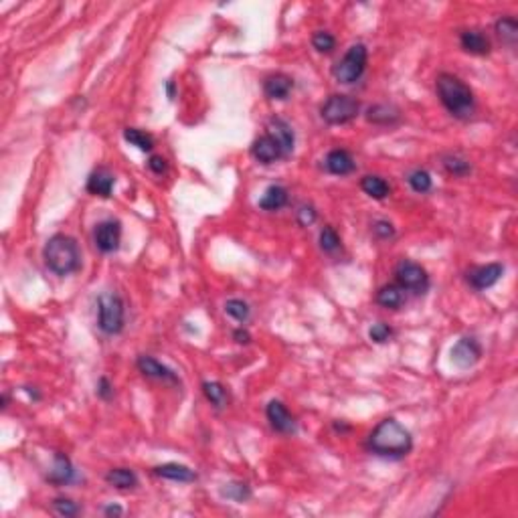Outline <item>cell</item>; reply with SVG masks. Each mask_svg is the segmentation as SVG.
Returning a JSON list of instances; mask_svg holds the SVG:
<instances>
[{
  "label": "cell",
  "mask_w": 518,
  "mask_h": 518,
  "mask_svg": "<svg viewBox=\"0 0 518 518\" xmlns=\"http://www.w3.org/2000/svg\"><path fill=\"white\" fill-rule=\"evenodd\" d=\"M369 338L373 340L374 345H385L393 338V328L385 322H376L369 328Z\"/></svg>",
  "instance_id": "cell-36"
},
{
  "label": "cell",
  "mask_w": 518,
  "mask_h": 518,
  "mask_svg": "<svg viewBox=\"0 0 518 518\" xmlns=\"http://www.w3.org/2000/svg\"><path fill=\"white\" fill-rule=\"evenodd\" d=\"M202 395L215 409H223L229 403V391L219 381H205L202 383Z\"/></svg>",
  "instance_id": "cell-27"
},
{
  "label": "cell",
  "mask_w": 518,
  "mask_h": 518,
  "mask_svg": "<svg viewBox=\"0 0 518 518\" xmlns=\"http://www.w3.org/2000/svg\"><path fill=\"white\" fill-rule=\"evenodd\" d=\"M312 47L316 49L318 53H332L334 51V47H336V39H334V35L328 33V30H316L314 35H312Z\"/></svg>",
  "instance_id": "cell-34"
},
{
  "label": "cell",
  "mask_w": 518,
  "mask_h": 518,
  "mask_svg": "<svg viewBox=\"0 0 518 518\" xmlns=\"http://www.w3.org/2000/svg\"><path fill=\"white\" fill-rule=\"evenodd\" d=\"M289 201L288 188L282 187V185H272V187L265 188V192L261 195L259 199V209L261 211H267V213H274L284 209Z\"/></svg>",
  "instance_id": "cell-21"
},
{
  "label": "cell",
  "mask_w": 518,
  "mask_h": 518,
  "mask_svg": "<svg viewBox=\"0 0 518 518\" xmlns=\"http://www.w3.org/2000/svg\"><path fill=\"white\" fill-rule=\"evenodd\" d=\"M376 304L385 310H399L403 308L407 302V292H405L397 282L395 284H385L376 289V296H374Z\"/></svg>",
  "instance_id": "cell-20"
},
{
  "label": "cell",
  "mask_w": 518,
  "mask_h": 518,
  "mask_svg": "<svg viewBox=\"0 0 518 518\" xmlns=\"http://www.w3.org/2000/svg\"><path fill=\"white\" fill-rule=\"evenodd\" d=\"M265 418H267L274 432L284 433V435H289V433L296 432V419L288 411V407L282 403V401H277V399H272L267 403V407H265Z\"/></svg>",
  "instance_id": "cell-13"
},
{
  "label": "cell",
  "mask_w": 518,
  "mask_h": 518,
  "mask_svg": "<svg viewBox=\"0 0 518 518\" xmlns=\"http://www.w3.org/2000/svg\"><path fill=\"white\" fill-rule=\"evenodd\" d=\"M124 140L128 142V144L136 146L138 150H142V152H152L154 150V138H152V134H148L144 130L140 128H126L124 130Z\"/></svg>",
  "instance_id": "cell-28"
},
{
  "label": "cell",
  "mask_w": 518,
  "mask_h": 518,
  "mask_svg": "<svg viewBox=\"0 0 518 518\" xmlns=\"http://www.w3.org/2000/svg\"><path fill=\"white\" fill-rule=\"evenodd\" d=\"M225 314L233 318V320H237L239 324H245L251 318V308H249V304L245 302V300L231 298V300L225 302Z\"/></svg>",
  "instance_id": "cell-30"
},
{
  "label": "cell",
  "mask_w": 518,
  "mask_h": 518,
  "mask_svg": "<svg viewBox=\"0 0 518 518\" xmlns=\"http://www.w3.org/2000/svg\"><path fill=\"white\" fill-rule=\"evenodd\" d=\"M73 480H75V468H73L71 460L65 454L57 451L53 468L47 474V482L53 484V486H69Z\"/></svg>",
  "instance_id": "cell-18"
},
{
  "label": "cell",
  "mask_w": 518,
  "mask_h": 518,
  "mask_svg": "<svg viewBox=\"0 0 518 518\" xmlns=\"http://www.w3.org/2000/svg\"><path fill=\"white\" fill-rule=\"evenodd\" d=\"M407 185L411 187L413 192H418V195H425V192H430V190L433 188V178H432V174L427 173V171L418 168V171H413V173L407 174Z\"/></svg>",
  "instance_id": "cell-29"
},
{
  "label": "cell",
  "mask_w": 518,
  "mask_h": 518,
  "mask_svg": "<svg viewBox=\"0 0 518 518\" xmlns=\"http://www.w3.org/2000/svg\"><path fill=\"white\" fill-rule=\"evenodd\" d=\"M105 482L117 490H134L138 486V476L130 468H114L105 474Z\"/></svg>",
  "instance_id": "cell-25"
},
{
  "label": "cell",
  "mask_w": 518,
  "mask_h": 518,
  "mask_svg": "<svg viewBox=\"0 0 518 518\" xmlns=\"http://www.w3.org/2000/svg\"><path fill=\"white\" fill-rule=\"evenodd\" d=\"M460 45L461 49L470 55H488L492 45H490L488 35L480 29H466L461 30L460 35Z\"/></svg>",
  "instance_id": "cell-19"
},
{
  "label": "cell",
  "mask_w": 518,
  "mask_h": 518,
  "mask_svg": "<svg viewBox=\"0 0 518 518\" xmlns=\"http://www.w3.org/2000/svg\"><path fill=\"white\" fill-rule=\"evenodd\" d=\"M480 359H482V346L476 338L464 336L451 346V362L461 371L476 367Z\"/></svg>",
  "instance_id": "cell-10"
},
{
  "label": "cell",
  "mask_w": 518,
  "mask_h": 518,
  "mask_svg": "<svg viewBox=\"0 0 518 518\" xmlns=\"http://www.w3.org/2000/svg\"><path fill=\"white\" fill-rule=\"evenodd\" d=\"M367 63H369V49L362 43L352 45L345 53V57L334 65L332 75H334V79L338 84L352 86V84H357L360 77L364 75Z\"/></svg>",
  "instance_id": "cell-5"
},
{
  "label": "cell",
  "mask_w": 518,
  "mask_h": 518,
  "mask_svg": "<svg viewBox=\"0 0 518 518\" xmlns=\"http://www.w3.org/2000/svg\"><path fill=\"white\" fill-rule=\"evenodd\" d=\"M93 243L101 253L110 255L120 249L122 243V223L117 219H103L93 229Z\"/></svg>",
  "instance_id": "cell-8"
},
{
  "label": "cell",
  "mask_w": 518,
  "mask_h": 518,
  "mask_svg": "<svg viewBox=\"0 0 518 518\" xmlns=\"http://www.w3.org/2000/svg\"><path fill=\"white\" fill-rule=\"evenodd\" d=\"M223 496L233 500V502H245L251 498V490L243 482H231L223 488Z\"/></svg>",
  "instance_id": "cell-33"
},
{
  "label": "cell",
  "mask_w": 518,
  "mask_h": 518,
  "mask_svg": "<svg viewBox=\"0 0 518 518\" xmlns=\"http://www.w3.org/2000/svg\"><path fill=\"white\" fill-rule=\"evenodd\" d=\"M320 249L324 251V253H336L338 249H340V237H338V233L334 227L330 225H326L324 229L320 231Z\"/></svg>",
  "instance_id": "cell-32"
},
{
  "label": "cell",
  "mask_w": 518,
  "mask_h": 518,
  "mask_svg": "<svg viewBox=\"0 0 518 518\" xmlns=\"http://www.w3.org/2000/svg\"><path fill=\"white\" fill-rule=\"evenodd\" d=\"M154 474L164 478V480H173V482H195L197 480V472L190 470L185 464H176V461H168L154 468Z\"/></svg>",
  "instance_id": "cell-22"
},
{
  "label": "cell",
  "mask_w": 518,
  "mask_h": 518,
  "mask_svg": "<svg viewBox=\"0 0 518 518\" xmlns=\"http://www.w3.org/2000/svg\"><path fill=\"white\" fill-rule=\"evenodd\" d=\"M79 504L73 502L71 498H55L53 500V512L59 514V517H65V518H71V517H77L79 514Z\"/></svg>",
  "instance_id": "cell-35"
},
{
  "label": "cell",
  "mask_w": 518,
  "mask_h": 518,
  "mask_svg": "<svg viewBox=\"0 0 518 518\" xmlns=\"http://www.w3.org/2000/svg\"><path fill=\"white\" fill-rule=\"evenodd\" d=\"M444 168L449 174L460 176V178L472 173V164L464 159V156H460V154H447V156H444Z\"/></svg>",
  "instance_id": "cell-31"
},
{
  "label": "cell",
  "mask_w": 518,
  "mask_h": 518,
  "mask_svg": "<svg viewBox=\"0 0 518 518\" xmlns=\"http://www.w3.org/2000/svg\"><path fill=\"white\" fill-rule=\"evenodd\" d=\"M148 168L160 176V174H164L168 171V164H166V159H162V156H150V160H148Z\"/></svg>",
  "instance_id": "cell-40"
},
{
  "label": "cell",
  "mask_w": 518,
  "mask_h": 518,
  "mask_svg": "<svg viewBox=\"0 0 518 518\" xmlns=\"http://www.w3.org/2000/svg\"><path fill=\"white\" fill-rule=\"evenodd\" d=\"M265 134H270V136L275 140V144L282 148L284 159H289V156H292L294 146H296V134H294V128L289 126L284 117H272V120L265 124Z\"/></svg>",
  "instance_id": "cell-12"
},
{
  "label": "cell",
  "mask_w": 518,
  "mask_h": 518,
  "mask_svg": "<svg viewBox=\"0 0 518 518\" xmlns=\"http://www.w3.org/2000/svg\"><path fill=\"white\" fill-rule=\"evenodd\" d=\"M296 219H298L300 227H310V225H314V221L318 219L316 209H314L312 205H302V207L296 211Z\"/></svg>",
  "instance_id": "cell-38"
},
{
  "label": "cell",
  "mask_w": 518,
  "mask_h": 518,
  "mask_svg": "<svg viewBox=\"0 0 518 518\" xmlns=\"http://www.w3.org/2000/svg\"><path fill=\"white\" fill-rule=\"evenodd\" d=\"M98 326L103 334L115 336L126 326V306L115 292H103L98 298Z\"/></svg>",
  "instance_id": "cell-4"
},
{
  "label": "cell",
  "mask_w": 518,
  "mask_h": 518,
  "mask_svg": "<svg viewBox=\"0 0 518 518\" xmlns=\"http://www.w3.org/2000/svg\"><path fill=\"white\" fill-rule=\"evenodd\" d=\"M494 33L504 45L514 47L518 41V21L514 16H500L494 23Z\"/></svg>",
  "instance_id": "cell-26"
},
{
  "label": "cell",
  "mask_w": 518,
  "mask_h": 518,
  "mask_svg": "<svg viewBox=\"0 0 518 518\" xmlns=\"http://www.w3.org/2000/svg\"><path fill=\"white\" fill-rule=\"evenodd\" d=\"M324 168L334 176H348L357 171V162L345 148H334L324 159Z\"/></svg>",
  "instance_id": "cell-16"
},
{
  "label": "cell",
  "mask_w": 518,
  "mask_h": 518,
  "mask_svg": "<svg viewBox=\"0 0 518 518\" xmlns=\"http://www.w3.org/2000/svg\"><path fill=\"white\" fill-rule=\"evenodd\" d=\"M435 91L442 105L458 120H470L476 112L474 91L454 73H439L435 79Z\"/></svg>",
  "instance_id": "cell-2"
},
{
  "label": "cell",
  "mask_w": 518,
  "mask_h": 518,
  "mask_svg": "<svg viewBox=\"0 0 518 518\" xmlns=\"http://www.w3.org/2000/svg\"><path fill=\"white\" fill-rule=\"evenodd\" d=\"M395 282L405 289V292H411L415 296L425 294L430 286H432V280L427 270L418 263V261H411V259H401L397 265H395Z\"/></svg>",
  "instance_id": "cell-7"
},
{
  "label": "cell",
  "mask_w": 518,
  "mask_h": 518,
  "mask_svg": "<svg viewBox=\"0 0 518 518\" xmlns=\"http://www.w3.org/2000/svg\"><path fill=\"white\" fill-rule=\"evenodd\" d=\"M166 91H168V98L173 100V98H174V84H173V81H168V84H166Z\"/></svg>",
  "instance_id": "cell-44"
},
{
  "label": "cell",
  "mask_w": 518,
  "mask_h": 518,
  "mask_svg": "<svg viewBox=\"0 0 518 518\" xmlns=\"http://www.w3.org/2000/svg\"><path fill=\"white\" fill-rule=\"evenodd\" d=\"M360 114V101L346 93H332L328 100L320 105V115L330 126H345L357 120Z\"/></svg>",
  "instance_id": "cell-6"
},
{
  "label": "cell",
  "mask_w": 518,
  "mask_h": 518,
  "mask_svg": "<svg viewBox=\"0 0 518 518\" xmlns=\"http://www.w3.org/2000/svg\"><path fill=\"white\" fill-rule=\"evenodd\" d=\"M251 156L258 160L259 164H274L277 160H284V152L282 148L275 144V140L270 134H263L253 140L251 144Z\"/></svg>",
  "instance_id": "cell-15"
},
{
  "label": "cell",
  "mask_w": 518,
  "mask_h": 518,
  "mask_svg": "<svg viewBox=\"0 0 518 518\" xmlns=\"http://www.w3.org/2000/svg\"><path fill=\"white\" fill-rule=\"evenodd\" d=\"M294 91V79L286 73H272L263 79V93L267 100H288Z\"/></svg>",
  "instance_id": "cell-17"
},
{
  "label": "cell",
  "mask_w": 518,
  "mask_h": 518,
  "mask_svg": "<svg viewBox=\"0 0 518 518\" xmlns=\"http://www.w3.org/2000/svg\"><path fill=\"white\" fill-rule=\"evenodd\" d=\"M399 117H401L399 108H395L391 103H374L367 110V120L376 126H391V124L399 122Z\"/></svg>",
  "instance_id": "cell-23"
},
{
  "label": "cell",
  "mask_w": 518,
  "mask_h": 518,
  "mask_svg": "<svg viewBox=\"0 0 518 518\" xmlns=\"http://www.w3.org/2000/svg\"><path fill=\"white\" fill-rule=\"evenodd\" d=\"M98 397L103 399V401H110L114 397V385L108 376H101L98 381Z\"/></svg>",
  "instance_id": "cell-39"
},
{
  "label": "cell",
  "mask_w": 518,
  "mask_h": 518,
  "mask_svg": "<svg viewBox=\"0 0 518 518\" xmlns=\"http://www.w3.org/2000/svg\"><path fill=\"white\" fill-rule=\"evenodd\" d=\"M360 188H362L364 195H369L374 201H383V199H387L388 195H391V187H388L387 180L383 176H376V174L362 176Z\"/></svg>",
  "instance_id": "cell-24"
},
{
  "label": "cell",
  "mask_w": 518,
  "mask_h": 518,
  "mask_svg": "<svg viewBox=\"0 0 518 518\" xmlns=\"http://www.w3.org/2000/svg\"><path fill=\"white\" fill-rule=\"evenodd\" d=\"M136 367H138V371L148 376V379H154V381H162V383H166V385H180V379H178V374L174 373L171 367H166V364H162L160 360H156L154 357H150V355H140L138 359H136Z\"/></svg>",
  "instance_id": "cell-11"
},
{
  "label": "cell",
  "mask_w": 518,
  "mask_h": 518,
  "mask_svg": "<svg viewBox=\"0 0 518 518\" xmlns=\"http://www.w3.org/2000/svg\"><path fill=\"white\" fill-rule=\"evenodd\" d=\"M373 235L381 241H388L395 237V227H393V223H388L385 219H379L373 223Z\"/></svg>",
  "instance_id": "cell-37"
},
{
  "label": "cell",
  "mask_w": 518,
  "mask_h": 518,
  "mask_svg": "<svg viewBox=\"0 0 518 518\" xmlns=\"http://www.w3.org/2000/svg\"><path fill=\"white\" fill-rule=\"evenodd\" d=\"M367 447L379 458L401 460L413 449V435L397 419L387 418L376 423L367 439Z\"/></svg>",
  "instance_id": "cell-1"
},
{
  "label": "cell",
  "mask_w": 518,
  "mask_h": 518,
  "mask_svg": "<svg viewBox=\"0 0 518 518\" xmlns=\"http://www.w3.org/2000/svg\"><path fill=\"white\" fill-rule=\"evenodd\" d=\"M45 265L59 277L79 272L81 267V249L79 243L73 239L71 235L65 233H55L53 237L47 239L43 247Z\"/></svg>",
  "instance_id": "cell-3"
},
{
  "label": "cell",
  "mask_w": 518,
  "mask_h": 518,
  "mask_svg": "<svg viewBox=\"0 0 518 518\" xmlns=\"http://www.w3.org/2000/svg\"><path fill=\"white\" fill-rule=\"evenodd\" d=\"M233 338H235V343H239V345H249V343H251V334H249V330H245L243 326L233 332Z\"/></svg>",
  "instance_id": "cell-41"
},
{
  "label": "cell",
  "mask_w": 518,
  "mask_h": 518,
  "mask_svg": "<svg viewBox=\"0 0 518 518\" xmlns=\"http://www.w3.org/2000/svg\"><path fill=\"white\" fill-rule=\"evenodd\" d=\"M115 187V176L110 168L100 166L87 178V192L93 197H101V199H110Z\"/></svg>",
  "instance_id": "cell-14"
},
{
  "label": "cell",
  "mask_w": 518,
  "mask_h": 518,
  "mask_svg": "<svg viewBox=\"0 0 518 518\" xmlns=\"http://www.w3.org/2000/svg\"><path fill=\"white\" fill-rule=\"evenodd\" d=\"M103 514H108V517H122L124 510H122L120 506L112 504V506H105V508H103Z\"/></svg>",
  "instance_id": "cell-42"
},
{
  "label": "cell",
  "mask_w": 518,
  "mask_h": 518,
  "mask_svg": "<svg viewBox=\"0 0 518 518\" xmlns=\"http://www.w3.org/2000/svg\"><path fill=\"white\" fill-rule=\"evenodd\" d=\"M27 393H29V395L33 397V399H35V401H39V399H41V393H39V391H37L35 387H27Z\"/></svg>",
  "instance_id": "cell-43"
},
{
  "label": "cell",
  "mask_w": 518,
  "mask_h": 518,
  "mask_svg": "<svg viewBox=\"0 0 518 518\" xmlns=\"http://www.w3.org/2000/svg\"><path fill=\"white\" fill-rule=\"evenodd\" d=\"M504 275V265L494 261V263H486V265H476L472 270H468L466 274V282L478 292H484V289L492 288L500 282V277Z\"/></svg>",
  "instance_id": "cell-9"
}]
</instances>
